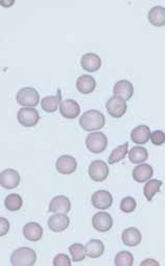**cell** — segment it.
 <instances>
[{
    "label": "cell",
    "mask_w": 165,
    "mask_h": 266,
    "mask_svg": "<svg viewBox=\"0 0 165 266\" xmlns=\"http://www.w3.org/2000/svg\"><path fill=\"white\" fill-rule=\"evenodd\" d=\"M105 115L97 110H88L79 117V126L82 130L92 132L102 130L105 127Z\"/></svg>",
    "instance_id": "6da1fadb"
},
{
    "label": "cell",
    "mask_w": 165,
    "mask_h": 266,
    "mask_svg": "<svg viewBox=\"0 0 165 266\" xmlns=\"http://www.w3.org/2000/svg\"><path fill=\"white\" fill-rule=\"evenodd\" d=\"M36 261V252L27 246L17 248L11 255V263L13 266H32Z\"/></svg>",
    "instance_id": "7a4b0ae2"
},
{
    "label": "cell",
    "mask_w": 165,
    "mask_h": 266,
    "mask_svg": "<svg viewBox=\"0 0 165 266\" xmlns=\"http://www.w3.org/2000/svg\"><path fill=\"white\" fill-rule=\"evenodd\" d=\"M16 100L22 106H27V108H35L40 102L39 92L35 88L24 87L21 88L16 95Z\"/></svg>",
    "instance_id": "3957f363"
},
{
    "label": "cell",
    "mask_w": 165,
    "mask_h": 266,
    "mask_svg": "<svg viewBox=\"0 0 165 266\" xmlns=\"http://www.w3.org/2000/svg\"><path fill=\"white\" fill-rule=\"evenodd\" d=\"M86 146L93 154H101L108 146V138L104 133H90L86 138Z\"/></svg>",
    "instance_id": "277c9868"
},
{
    "label": "cell",
    "mask_w": 165,
    "mask_h": 266,
    "mask_svg": "<svg viewBox=\"0 0 165 266\" xmlns=\"http://www.w3.org/2000/svg\"><path fill=\"white\" fill-rule=\"evenodd\" d=\"M17 119L21 126L25 128H32L40 120L39 112L35 108H27L23 106L17 113Z\"/></svg>",
    "instance_id": "5b68a950"
},
{
    "label": "cell",
    "mask_w": 165,
    "mask_h": 266,
    "mask_svg": "<svg viewBox=\"0 0 165 266\" xmlns=\"http://www.w3.org/2000/svg\"><path fill=\"white\" fill-rule=\"evenodd\" d=\"M88 172L94 182H103L109 175V166L103 160H95L90 163Z\"/></svg>",
    "instance_id": "8992f818"
},
{
    "label": "cell",
    "mask_w": 165,
    "mask_h": 266,
    "mask_svg": "<svg viewBox=\"0 0 165 266\" xmlns=\"http://www.w3.org/2000/svg\"><path fill=\"white\" fill-rule=\"evenodd\" d=\"M106 108L110 116H112L113 118H120L126 114L128 105L125 99L114 95L107 101Z\"/></svg>",
    "instance_id": "52a82bcc"
},
{
    "label": "cell",
    "mask_w": 165,
    "mask_h": 266,
    "mask_svg": "<svg viewBox=\"0 0 165 266\" xmlns=\"http://www.w3.org/2000/svg\"><path fill=\"white\" fill-rule=\"evenodd\" d=\"M92 225L97 232L105 233L113 226V218L105 211L97 212L92 217Z\"/></svg>",
    "instance_id": "ba28073f"
},
{
    "label": "cell",
    "mask_w": 165,
    "mask_h": 266,
    "mask_svg": "<svg viewBox=\"0 0 165 266\" xmlns=\"http://www.w3.org/2000/svg\"><path fill=\"white\" fill-rule=\"evenodd\" d=\"M91 202L94 208L100 210H106L112 206L113 197L107 190H98L92 194Z\"/></svg>",
    "instance_id": "9c48e42d"
},
{
    "label": "cell",
    "mask_w": 165,
    "mask_h": 266,
    "mask_svg": "<svg viewBox=\"0 0 165 266\" xmlns=\"http://www.w3.org/2000/svg\"><path fill=\"white\" fill-rule=\"evenodd\" d=\"M60 113L63 117L67 119H74L80 113L79 104L73 99H62L60 103Z\"/></svg>",
    "instance_id": "30bf717a"
},
{
    "label": "cell",
    "mask_w": 165,
    "mask_h": 266,
    "mask_svg": "<svg viewBox=\"0 0 165 266\" xmlns=\"http://www.w3.org/2000/svg\"><path fill=\"white\" fill-rule=\"evenodd\" d=\"M20 183V175L17 170L13 168L5 169L0 174V184L6 189H14Z\"/></svg>",
    "instance_id": "8fae6325"
},
{
    "label": "cell",
    "mask_w": 165,
    "mask_h": 266,
    "mask_svg": "<svg viewBox=\"0 0 165 266\" xmlns=\"http://www.w3.org/2000/svg\"><path fill=\"white\" fill-rule=\"evenodd\" d=\"M69 223H70V219L67 215L63 214V213H55L54 215L48 218L47 225L53 231V232L59 233V232H63V231L67 229L69 226Z\"/></svg>",
    "instance_id": "7c38bea8"
},
{
    "label": "cell",
    "mask_w": 165,
    "mask_h": 266,
    "mask_svg": "<svg viewBox=\"0 0 165 266\" xmlns=\"http://www.w3.org/2000/svg\"><path fill=\"white\" fill-rule=\"evenodd\" d=\"M76 160L69 155L61 156L56 162V168L62 174H71L76 170Z\"/></svg>",
    "instance_id": "4fadbf2b"
},
{
    "label": "cell",
    "mask_w": 165,
    "mask_h": 266,
    "mask_svg": "<svg viewBox=\"0 0 165 266\" xmlns=\"http://www.w3.org/2000/svg\"><path fill=\"white\" fill-rule=\"evenodd\" d=\"M71 209V203L69 199L65 195H57L51 203H49L48 211L53 213H63V214H67Z\"/></svg>",
    "instance_id": "5bb4252c"
},
{
    "label": "cell",
    "mask_w": 165,
    "mask_h": 266,
    "mask_svg": "<svg viewBox=\"0 0 165 266\" xmlns=\"http://www.w3.org/2000/svg\"><path fill=\"white\" fill-rule=\"evenodd\" d=\"M113 93L115 96H118L127 101L130 98H132V96L134 94L133 84L128 80L118 81L113 88Z\"/></svg>",
    "instance_id": "9a60e30c"
},
{
    "label": "cell",
    "mask_w": 165,
    "mask_h": 266,
    "mask_svg": "<svg viewBox=\"0 0 165 266\" xmlns=\"http://www.w3.org/2000/svg\"><path fill=\"white\" fill-rule=\"evenodd\" d=\"M80 66L88 72H95L102 66V59L96 53H86L80 59Z\"/></svg>",
    "instance_id": "2e32d148"
},
{
    "label": "cell",
    "mask_w": 165,
    "mask_h": 266,
    "mask_svg": "<svg viewBox=\"0 0 165 266\" xmlns=\"http://www.w3.org/2000/svg\"><path fill=\"white\" fill-rule=\"evenodd\" d=\"M23 236L28 241H32V242L39 241L43 236V229L38 222L35 221L27 222L23 226Z\"/></svg>",
    "instance_id": "e0dca14e"
},
{
    "label": "cell",
    "mask_w": 165,
    "mask_h": 266,
    "mask_svg": "<svg viewBox=\"0 0 165 266\" xmlns=\"http://www.w3.org/2000/svg\"><path fill=\"white\" fill-rule=\"evenodd\" d=\"M153 173L154 169L150 164H139L134 167L132 175L136 182L145 183L153 176Z\"/></svg>",
    "instance_id": "ac0fdd59"
},
{
    "label": "cell",
    "mask_w": 165,
    "mask_h": 266,
    "mask_svg": "<svg viewBox=\"0 0 165 266\" xmlns=\"http://www.w3.org/2000/svg\"><path fill=\"white\" fill-rule=\"evenodd\" d=\"M96 82L93 77L89 74H82L76 80V89L81 94H90L94 91Z\"/></svg>",
    "instance_id": "d6986e66"
},
{
    "label": "cell",
    "mask_w": 165,
    "mask_h": 266,
    "mask_svg": "<svg viewBox=\"0 0 165 266\" xmlns=\"http://www.w3.org/2000/svg\"><path fill=\"white\" fill-rule=\"evenodd\" d=\"M122 242L128 246H137L142 239L140 231L137 227L131 226L126 229L121 235Z\"/></svg>",
    "instance_id": "ffe728a7"
},
{
    "label": "cell",
    "mask_w": 165,
    "mask_h": 266,
    "mask_svg": "<svg viewBox=\"0 0 165 266\" xmlns=\"http://www.w3.org/2000/svg\"><path fill=\"white\" fill-rule=\"evenodd\" d=\"M151 130L147 126H138L136 127L131 133V139L136 144H145L146 142H148V139L151 137Z\"/></svg>",
    "instance_id": "44dd1931"
},
{
    "label": "cell",
    "mask_w": 165,
    "mask_h": 266,
    "mask_svg": "<svg viewBox=\"0 0 165 266\" xmlns=\"http://www.w3.org/2000/svg\"><path fill=\"white\" fill-rule=\"evenodd\" d=\"M148 21L154 26H163L165 25V8L162 6L153 7L147 15Z\"/></svg>",
    "instance_id": "7402d4cb"
},
{
    "label": "cell",
    "mask_w": 165,
    "mask_h": 266,
    "mask_svg": "<svg viewBox=\"0 0 165 266\" xmlns=\"http://www.w3.org/2000/svg\"><path fill=\"white\" fill-rule=\"evenodd\" d=\"M85 248L87 256L92 259L101 257L105 253V244L100 239H91L86 243Z\"/></svg>",
    "instance_id": "603a6c76"
},
{
    "label": "cell",
    "mask_w": 165,
    "mask_h": 266,
    "mask_svg": "<svg viewBox=\"0 0 165 266\" xmlns=\"http://www.w3.org/2000/svg\"><path fill=\"white\" fill-rule=\"evenodd\" d=\"M61 100V91L58 90V95H49L42 98L41 106L45 112L54 113L57 111L58 108H60Z\"/></svg>",
    "instance_id": "cb8c5ba5"
},
{
    "label": "cell",
    "mask_w": 165,
    "mask_h": 266,
    "mask_svg": "<svg viewBox=\"0 0 165 266\" xmlns=\"http://www.w3.org/2000/svg\"><path fill=\"white\" fill-rule=\"evenodd\" d=\"M148 158V151L142 146H134L129 150V159L132 163L141 164Z\"/></svg>",
    "instance_id": "d4e9b609"
},
{
    "label": "cell",
    "mask_w": 165,
    "mask_h": 266,
    "mask_svg": "<svg viewBox=\"0 0 165 266\" xmlns=\"http://www.w3.org/2000/svg\"><path fill=\"white\" fill-rule=\"evenodd\" d=\"M162 181L160 180H148L146 182V184L143 187V193H144V197L146 198V200L148 202H151L153 200V198L155 197V194L157 192H159L161 186H162Z\"/></svg>",
    "instance_id": "484cf974"
},
{
    "label": "cell",
    "mask_w": 165,
    "mask_h": 266,
    "mask_svg": "<svg viewBox=\"0 0 165 266\" xmlns=\"http://www.w3.org/2000/svg\"><path fill=\"white\" fill-rule=\"evenodd\" d=\"M129 153V144L125 143L122 145L117 146L115 149L112 150V153L109 156L108 159V163L109 164H115V163H118L120 162L121 160H123L126 158V156Z\"/></svg>",
    "instance_id": "4316f807"
},
{
    "label": "cell",
    "mask_w": 165,
    "mask_h": 266,
    "mask_svg": "<svg viewBox=\"0 0 165 266\" xmlns=\"http://www.w3.org/2000/svg\"><path fill=\"white\" fill-rule=\"evenodd\" d=\"M23 205V200L17 193H11L5 200V206L9 211L15 212L21 209Z\"/></svg>",
    "instance_id": "83f0119b"
},
{
    "label": "cell",
    "mask_w": 165,
    "mask_h": 266,
    "mask_svg": "<svg viewBox=\"0 0 165 266\" xmlns=\"http://www.w3.org/2000/svg\"><path fill=\"white\" fill-rule=\"evenodd\" d=\"M68 251L71 255V259L73 262H79L85 259L87 256L86 254V248L85 245H82L81 243H73L69 246Z\"/></svg>",
    "instance_id": "f1b7e54d"
},
{
    "label": "cell",
    "mask_w": 165,
    "mask_h": 266,
    "mask_svg": "<svg viewBox=\"0 0 165 266\" xmlns=\"http://www.w3.org/2000/svg\"><path fill=\"white\" fill-rule=\"evenodd\" d=\"M114 262L117 266H132L134 263V257L130 252L122 251L115 256Z\"/></svg>",
    "instance_id": "f546056e"
},
{
    "label": "cell",
    "mask_w": 165,
    "mask_h": 266,
    "mask_svg": "<svg viewBox=\"0 0 165 266\" xmlns=\"http://www.w3.org/2000/svg\"><path fill=\"white\" fill-rule=\"evenodd\" d=\"M136 201L134 198L127 197L120 202V210L125 213H131L136 209Z\"/></svg>",
    "instance_id": "4dcf8cb0"
},
{
    "label": "cell",
    "mask_w": 165,
    "mask_h": 266,
    "mask_svg": "<svg viewBox=\"0 0 165 266\" xmlns=\"http://www.w3.org/2000/svg\"><path fill=\"white\" fill-rule=\"evenodd\" d=\"M151 141L153 142V144L155 145H162L165 143V133L162 131H154L153 133H151V137H150Z\"/></svg>",
    "instance_id": "1f68e13d"
},
{
    "label": "cell",
    "mask_w": 165,
    "mask_h": 266,
    "mask_svg": "<svg viewBox=\"0 0 165 266\" xmlns=\"http://www.w3.org/2000/svg\"><path fill=\"white\" fill-rule=\"evenodd\" d=\"M71 260L65 254H58L54 259V266H70Z\"/></svg>",
    "instance_id": "d6a6232c"
},
{
    "label": "cell",
    "mask_w": 165,
    "mask_h": 266,
    "mask_svg": "<svg viewBox=\"0 0 165 266\" xmlns=\"http://www.w3.org/2000/svg\"><path fill=\"white\" fill-rule=\"evenodd\" d=\"M0 222H2V226H0V235L5 236L10 230V222L5 217H0Z\"/></svg>",
    "instance_id": "836d02e7"
},
{
    "label": "cell",
    "mask_w": 165,
    "mask_h": 266,
    "mask_svg": "<svg viewBox=\"0 0 165 266\" xmlns=\"http://www.w3.org/2000/svg\"><path fill=\"white\" fill-rule=\"evenodd\" d=\"M141 265H159V263L157 262V261H155V260H153V259H150V260H144L142 263H141Z\"/></svg>",
    "instance_id": "e575fe53"
}]
</instances>
